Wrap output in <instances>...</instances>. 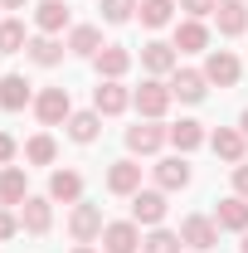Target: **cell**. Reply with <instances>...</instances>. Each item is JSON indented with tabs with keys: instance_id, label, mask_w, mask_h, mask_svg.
Masks as SVG:
<instances>
[{
	"instance_id": "cell-1",
	"label": "cell",
	"mask_w": 248,
	"mask_h": 253,
	"mask_svg": "<svg viewBox=\"0 0 248 253\" xmlns=\"http://www.w3.org/2000/svg\"><path fill=\"white\" fill-rule=\"evenodd\" d=\"M165 141H170V126H156L151 117L136 122V126H126V151H136V156H156Z\"/></svg>"
},
{
	"instance_id": "cell-2",
	"label": "cell",
	"mask_w": 248,
	"mask_h": 253,
	"mask_svg": "<svg viewBox=\"0 0 248 253\" xmlns=\"http://www.w3.org/2000/svg\"><path fill=\"white\" fill-rule=\"evenodd\" d=\"M170 83H161V78H146V83H141V88H136V93H131V102H136V112H141V117H161V112H165V107H170Z\"/></svg>"
},
{
	"instance_id": "cell-3",
	"label": "cell",
	"mask_w": 248,
	"mask_h": 253,
	"mask_svg": "<svg viewBox=\"0 0 248 253\" xmlns=\"http://www.w3.org/2000/svg\"><path fill=\"white\" fill-rule=\"evenodd\" d=\"M102 210L97 205H73V214H68V234H73V244H93L102 239Z\"/></svg>"
},
{
	"instance_id": "cell-4",
	"label": "cell",
	"mask_w": 248,
	"mask_h": 253,
	"mask_svg": "<svg viewBox=\"0 0 248 253\" xmlns=\"http://www.w3.org/2000/svg\"><path fill=\"white\" fill-rule=\"evenodd\" d=\"M34 112H39V122L44 126H59L73 117V107H68V88H44V93L34 97Z\"/></svg>"
},
{
	"instance_id": "cell-5",
	"label": "cell",
	"mask_w": 248,
	"mask_h": 253,
	"mask_svg": "<svg viewBox=\"0 0 248 253\" xmlns=\"http://www.w3.org/2000/svg\"><path fill=\"white\" fill-rule=\"evenodd\" d=\"M102 249L107 253H136L141 249V229H136V219H117L102 229Z\"/></svg>"
},
{
	"instance_id": "cell-6",
	"label": "cell",
	"mask_w": 248,
	"mask_h": 253,
	"mask_svg": "<svg viewBox=\"0 0 248 253\" xmlns=\"http://www.w3.org/2000/svg\"><path fill=\"white\" fill-rule=\"evenodd\" d=\"M126 102H131V93H126L117 78H102L93 88V112H102V117H117V112H126Z\"/></svg>"
},
{
	"instance_id": "cell-7",
	"label": "cell",
	"mask_w": 248,
	"mask_h": 253,
	"mask_svg": "<svg viewBox=\"0 0 248 253\" xmlns=\"http://www.w3.org/2000/svg\"><path fill=\"white\" fill-rule=\"evenodd\" d=\"M170 93L180 97V102H205V93H209V78H205V68H175V78H170Z\"/></svg>"
},
{
	"instance_id": "cell-8",
	"label": "cell",
	"mask_w": 248,
	"mask_h": 253,
	"mask_svg": "<svg viewBox=\"0 0 248 253\" xmlns=\"http://www.w3.org/2000/svg\"><path fill=\"white\" fill-rule=\"evenodd\" d=\"M131 219L156 229V224L165 219V195H161V190H136V195H131Z\"/></svg>"
},
{
	"instance_id": "cell-9",
	"label": "cell",
	"mask_w": 248,
	"mask_h": 253,
	"mask_svg": "<svg viewBox=\"0 0 248 253\" xmlns=\"http://www.w3.org/2000/svg\"><path fill=\"white\" fill-rule=\"evenodd\" d=\"M239 73H244V63L234 59L229 49H214V54L205 59V78L219 83V88H234V83H239Z\"/></svg>"
},
{
	"instance_id": "cell-10",
	"label": "cell",
	"mask_w": 248,
	"mask_h": 253,
	"mask_svg": "<svg viewBox=\"0 0 248 253\" xmlns=\"http://www.w3.org/2000/svg\"><path fill=\"white\" fill-rule=\"evenodd\" d=\"M141 63H146L151 78H161V73H175V68H180V54H175V44L151 39V44H141Z\"/></svg>"
},
{
	"instance_id": "cell-11",
	"label": "cell",
	"mask_w": 248,
	"mask_h": 253,
	"mask_svg": "<svg viewBox=\"0 0 248 253\" xmlns=\"http://www.w3.org/2000/svg\"><path fill=\"white\" fill-rule=\"evenodd\" d=\"M180 244H190V249H214L219 244V224L214 219H205V214H190L185 224H180Z\"/></svg>"
},
{
	"instance_id": "cell-12",
	"label": "cell",
	"mask_w": 248,
	"mask_h": 253,
	"mask_svg": "<svg viewBox=\"0 0 248 253\" xmlns=\"http://www.w3.org/2000/svg\"><path fill=\"white\" fill-rule=\"evenodd\" d=\"M209 146H214L219 161L239 166V161H244V151H248V136H244V131H234V126H219L214 136H209Z\"/></svg>"
},
{
	"instance_id": "cell-13",
	"label": "cell",
	"mask_w": 248,
	"mask_h": 253,
	"mask_svg": "<svg viewBox=\"0 0 248 253\" xmlns=\"http://www.w3.org/2000/svg\"><path fill=\"white\" fill-rule=\"evenodd\" d=\"M214 224H219V229H234V234H244V229H248V200H244V195H229V200H219V205H214Z\"/></svg>"
},
{
	"instance_id": "cell-14",
	"label": "cell",
	"mask_w": 248,
	"mask_h": 253,
	"mask_svg": "<svg viewBox=\"0 0 248 253\" xmlns=\"http://www.w3.org/2000/svg\"><path fill=\"white\" fill-rule=\"evenodd\" d=\"M107 190H112V195H136V190H141V166H136V161H112Z\"/></svg>"
},
{
	"instance_id": "cell-15",
	"label": "cell",
	"mask_w": 248,
	"mask_h": 253,
	"mask_svg": "<svg viewBox=\"0 0 248 253\" xmlns=\"http://www.w3.org/2000/svg\"><path fill=\"white\" fill-rule=\"evenodd\" d=\"M156 185H161V190H185V185H190V161H185V156L156 161Z\"/></svg>"
},
{
	"instance_id": "cell-16",
	"label": "cell",
	"mask_w": 248,
	"mask_h": 253,
	"mask_svg": "<svg viewBox=\"0 0 248 253\" xmlns=\"http://www.w3.org/2000/svg\"><path fill=\"white\" fill-rule=\"evenodd\" d=\"M214 20H219V34H229V39H239V34L248 30V10H244V0H219Z\"/></svg>"
},
{
	"instance_id": "cell-17",
	"label": "cell",
	"mask_w": 248,
	"mask_h": 253,
	"mask_svg": "<svg viewBox=\"0 0 248 253\" xmlns=\"http://www.w3.org/2000/svg\"><path fill=\"white\" fill-rule=\"evenodd\" d=\"M107 44H102V30L97 25H78V30L68 34V54H78V59H97Z\"/></svg>"
},
{
	"instance_id": "cell-18",
	"label": "cell",
	"mask_w": 248,
	"mask_h": 253,
	"mask_svg": "<svg viewBox=\"0 0 248 253\" xmlns=\"http://www.w3.org/2000/svg\"><path fill=\"white\" fill-rule=\"evenodd\" d=\"M34 25H39V34H59L68 25V5L63 0H39L34 5Z\"/></svg>"
},
{
	"instance_id": "cell-19",
	"label": "cell",
	"mask_w": 248,
	"mask_h": 253,
	"mask_svg": "<svg viewBox=\"0 0 248 253\" xmlns=\"http://www.w3.org/2000/svg\"><path fill=\"white\" fill-rule=\"evenodd\" d=\"M49 195L63 200V205H78V200H83V175H78V170H54V175H49Z\"/></svg>"
},
{
	"instance_id": "cell-20",
	"label": "cell",
	"mask_w": 248,
	"mask_h": 253,
	"mask_svg": "<svg viewBox=\"0 0 248 253\" xmlns=\"http://www.w3.org/2000/svg\"><path fill=\"white\" fill-rule=\"evenodd\" d=\"M20 224L30 229V234H49V224H54V210H49V200H25L20 205Z\"/></svg>"
},
{
	"instance_id": "cell-21",
	"label": "cell",
	"mask_w": 248,
	"mask_h": 253,
	"mask_svg": "<svg viewBox=\"0 0 248 253\" xmlns=\"http://www.w3.org/2000/svg\"><path fill=\"white\" fill-rule=\"evenodd\" d=\"M126 68H131V49H122V44H107V49L97 54V73H102V78H122Z\"/></svg>"
},
{
	"instance_id": "cell-22",
	"label": "cell",
	"mask_w": 248,
	"mask_h": 253,
	"mask_svg": "<svg viewBox=\"0 0 248 253\" xmlns=\"http://www.w3.org/2000/svg\"><path fill=\"white\" fill-rule=\"evenodd\" d=\"M97 131H102V112H73V117H68V136H73L78 146L97 141Z\"/></svg>"
},
{
	"instance_id": "cell-23",
	"label": "cell",
	"mask_w": 248,
	"mask_h": 253,
	"mask_svg": "<svg viewBox=\"0 0 248 253\" xmlns=\"http://www.w3.org/2000/svg\"><path fill=\"white\" fill-rule=\"evenodd\" d=\"M209 44V30L200 25V20H185V25H175V49L180 54H200Z\"/></svg>"
},
{
	"instance_id": "cell-24",
	"label": "cell",
	"mask_w": 248,
	"mask_h": 253,
	"mask_svg": "<svg viewBox=\"0 0 248 253\" xmlns=\"http://www.w3.org/2000/svg\"><path fill=\"white\" fill-rule=\"evenodd\" d=\"M0 200H5V205H25V200H30V180H25L20 166H10V170L0 175Z\"/></svg>"
},
{
	"instance_id": "cell-25",
	"label": "cell",
	"mask_w": 248,
	"mask_h": 253,
	"mask_svg": "<svg viewBox=\"0 0 248 253\" xmlns=\"http://www.w3.org/2000/svg\"><path fill=\"white\" fill-rule=\"evenodd\" d=\"M30 102V83L20 78V73H10V78H0V107L5 112H20Z\"/></svg>"
},
{
	"instance_id": "cell-26",
	"label": "cell",
	"mask_w": 248,
	"mask_h": 253,
	"mask_svg": "<svg viewBox=\"0 0 248 253\" xmlns=\"http://www.w3.org/2000/svg\"><path fill=\"white\" fill-rule=\"evenodd\" d=\"M25 49H30V59L39 63V68H54V63L63 59V44L54 39V34H39V39H30Z\"/></svg>"
},
{
	"instance_id": "cell-27",
	"label": "cell",
	"mask_w": 248,
	"mask_h": 253,
	"mask_svg": "<svg viewBox=\"0 0 248 253\" xmlns=\"http://www.w3.org/2000/svg\"><path fill=\"white\" fill-rule=\"evenodd\" d=\"M170 141H175V151H195L205 141V126L195 122V117H180V122L170 126Z\"/></svg>"
},
{
	"instance_id": "cell-28",
	"label": "cell",
	"mask_w": 248,
	"mask_h": 253,
	"mask_svg": "<svg viewBox=\"0 0 248 253\" xmlns=\"http://www.w3.org/2000/svg\"><path fill=\"white\" fill-rule=\"evenodd\" d=\"M54 156H59V146H54V136H49V131H39V136L25 141V161H34V166H49Z\"/></svg>"
},
{
	"instance_id": "cell-29",
	"label": "cell",
	"mask_w": 248,
	"mask_h": 253,
	"mask_svg": "<svg viewBox=\"0 0 248 253\" xmlns=\"http://www.w3.org/2000/svg\"><path fill=\"white\" fill-rule=\"evenodd\" d=\"M141 253H180V234H170V229H151V234L141 239Z\"/></svg>"
},
{
	"instance_id": "cell-30",
	"label": "cell",
	"mask_w": 248,
	"mask_h": 253,
	"mask_svg": "<svg viewBox=\"0 0 248 253\" xmlns=\"http://www.w3.org/2000/svg\"><path fill=\"white\" fill-rule=\"evenodd\" d=\"M170 0H141V25L146 30H161V25H170Z\"/></svg>"
},
{
	"instance_id": "cell-31",
	"label": "cell",
	"mask_w": 248,
	"mask_h": 253,
	"mask_svg": "<svg viewBox=\"0 0 248 253\" xmlns=\"http://www.w3.org/2000/svg\"><path fill=\"white\" fill-rule=\"evenodd\" d=\"M25 49V25L20 20H0V54H20Z\"/></svg>"
},
{
	"instance_id": "cell-32",
	"label": "cell",
	"mask_w": 248,
	"mask_h": 253,
	"mask_svg": "<svg viewBox=\"0 0 248 253\" xmlns=\"http://www.w3.org/2000/svg\"><path fill=\"white\" fill-rule=\"evenodd\" d=\"M136 10H141L136 0H102V20H107V25H126Z\"/></svg>"
},
{
	"instance_id": "cell-33",
	"label": "cell",
	"mask_w": 248,
	"mask_h": 253,
	"mask_svg": "<svg viewBox=\"0 0 248 253\" xmlns=\"http://www.w3.org/2000/svg\"><path fill=\"white\" fill-rule=\"evenodd\" d=\"M180 5L190 10V20H205V15H214V10H219V0H180Z\"/></svg>"
},
{
	"instance_id": "cell-34",
	"label": "cell",
	"mask_w": 248,
	"mask_h": 253,
	"mask_svg": "<svg viewBox=\"0 0 248 253\" xmlns=\"http://www.w3.org/2000/svg\"><path fill=\"white\" fill-rule=\"evenodd\" d=\"M15 229H20V219H15V214L0 205V244H5V239H15Z\"/></svg>"
},
{
	"instance_id": "cell-35",
	"label": "cell",
	"mask_w": 248,
	"mask_h": 253,
	"mask_svg": "<svg viewBox=\"0 0 248 253\" xmlns=\"http://www.w3.org/2000/svg\"><path fill=\"white\" fill-rule=\"evenodd\" d=\"M10 161H15V136L0 131V166H10Z\"/></svg>"
},
{
	"instance_id": "cell-36",
	"label": "cell",
	"mask_w": 248,
	"mask_h": 253,
	"mask_svg": "<svg viewBox=\"0 0 248 253\" xmlns=\"http://www.w3.org/2000/svg\"><path fill=\"white\" fill-rule=\"evenodd\" d=\"M234 190H239V195H244V200H248V166H244V161L234 166Z\"/></svg>"
},
{
	"instance_id": "cell-37",
	"label": "cell",
	"mask_w": 248,
	"mask_h": 253,
	"mask_svg": "<svg viewBox=\"0 0 248 253\" xmlns=\"http://www.w3.org/2000/svg\"><path fill=\"white\" fill-rule=\"evenodd\" d=\"M30 0H0V10H25Z\"/></svg>"
},
{
	"instance_id": "cell-38",
	"label": "cell",
	"mask_w": 248,
	"mask_h": 253,
	"mask_svg": "<svg viewBox=\"0 0 248 253\" xmlns=\"http://www.w3.org/2000/svg\"><path fill=\"white\" fill-rule=\"evenodd\" d=\"M73 253H93V244H78V249H73Z\"/></svg>"
},
{
	"instance_id": "cell-39",
	"label": "cell",
	"mask_w": 248,
	"mask_h": 253,
	"mask_svg": "<svg viewBox=\"0 0 248 253\" xmlns=\"http://www.w3.org/2000/svg\"><path fill=\"white\" fill-rule=\"evenodd\" d=\"M239 126H244V136H248V112H244V122H239Z\"/></svg>"
},
{
	"instance_id": "cell-40",
	"label": "cell",
	"mask_w": 248,
	"mask_h": 253,
	"mask_svg": "<svg viewBox=\"0 0 248 253\" xmlns=\"http://www.w3.org/2000/svg\"><path fill=\"white\" fill-rule=\"evenodd\" d=\"M244 253H248V229H244Z\"/></svg>"
}]
</instances>
